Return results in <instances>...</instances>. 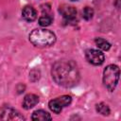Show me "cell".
<instances>
[{
	"label": "cell",
	"instance_id": "1",
	"mask_svg": "<svg viewBox=\"0 0 121 121\" xmlns=\"http://www.w3.org/2000/svg\"><path fill=\"white\" fill-rule=\"evenodd\" d=\"M52 78L55 82L63 87H73L79 81V72L73 60H59L52 67Z\"/></svg>",
	"mask_w": 121,
	"mask_h": 121
},
{
	"label": "cell",
	"instance_id": "2",
	"mask_svg": "<svg viewBox=\"0 0 121 121\" xmlns=\"http://www.w3.org/2000/svg\"><path fill=\"white\" fill-rule=\"evenodd\" d=\"M29 41L35 46L46 47L55 43L56 35L47 29H34L29 34Z\"/></svg>",
	"mask_w": 121,
	"mask_h": 121
},
{
	"label": "cell",
	"instance_id": "3",
	"mask_svg": "<svg viewBox=\"0 0 121 121\" xmlns=\"http://www.w3.org/2000/svg\"><path fill=\"white\" fill-rule=\"evenodd\" d=\"M119 75H120L119 68L115 64H110L104 69L103 83L110 92H112L115 89L119 80Z\"/></svg>",
	"mask_w": 121,
	"mask_h": 121
},
{
	"label": "cell",
	"instance_id": "4",
	"mask_svg": "<svg viewBox=\"0 0 121 121\" xmlns=\"http://www.w3.org/2000/svg\"><path fill=\"white\" fill-rule=\"evenodd\" d=\"M71 102H72V97L70 95H61V96H59V97H56L50 100L48 103V106H49V109L53 112L60 113L62 108L67 107L68 105H70Z\"/></svg>",
	"mask_w": 121,
	"mask_h": 121
},
{
	"label": "cell",
	"instance_id": "5",
	"mask_svg": "<svg viewBox=\"0 0 121 121\" xmlns=\"http://www.w3.org/2000/svg\"><path fill=\"white\" fill-rule=\"evenodd\" d=\"M86 60L93 65H100L104 62V54L96 49H87L85 52Z\"/></svg>",
	"mask_w": 121,
	"mask_h": 121
},
{
	"label": "cell",
	"instance_id": "6",
	"mask_svg": "<svg viewBox=\"0 0 121 121\" xmlns=\"http://www.w3.org/2000/svg\"><path fill=\"white\" fill-rule=\"evenodd\" d=\"M59 11H60V15H62L65 22L71 23L76 20V17H77L76 8H74L72 6H68V5H62V6H60Z\"/></svg>",
	"mask_w": 121,
	"mask_h": 121
},
{
	"label": "cell",
	"instance_id": "7",
	"mask_svg": "<svg viewBox=\"0 0 121 121\" xmlns=\"http://www.w3.org/2000/svg\"><path fill=\"white\" fill-rule=\"evenodd\" d=\"M0 118L3 120H25V117L23 115H21L17 111L11 108L3 109Z\"/></svg>",
	"mask_w": 121,
	"mask_h": 121
},
{
	"label": "cell",
	"instance_id": "8",
	"mask_svg": "<svg viewBox=\"0 0 121 121\" xmlns=\"http://www.w3.org/2000/svg\"><path fill=\"white\" fill-rule=\"evenodd\" d=\"M39 102V96L34 94H28L24 97L23 100V108L26 110H29L33 108Z\"/></svg>",
	"mask_w": 121,
	"mask_h": 121
},
{
	"label": "cell",
	"instance_id": "9",
	"mask_svg": "<svg viewBox=\"0 0 121 121\" xmlns=\"http://www.w3.org/2000/svg\"><path fill=\"white\" fill-rule=\"evenodd\" d=\"M23 18L27 22H33L37 18V11L31 6H26L22 10Z\"/></svg>",
	"mask_w": 121,
	"mask_h": 121
},
{
	"label": "cell",
	"instance_id": "10",
	"mask_svg": "<svg viewBox=\"0 0 121 121\" xmlns=\"http://www.w3.org/2000/svg\"><path fill=\"white\" fill-rule=\"evenodd\" d=\"M31 119L32 120H51L52 117L47 112L43 110H38L32 113Z\"/></svg>",
	"mask_w": 121,
	"mask_h": 121
},
{
	"label": "cell",
	"instance_id": "11",
	"mask_svg": "<svg viewBox=\"0 0 121 121\" xmlns=\"http://www.w3.org/2000/svg\"><path fill=\"white\" fill-rule=\"evenodd\" d=\"M95 43L96 44V46L101 49V50H104V51H108L110 48H111V43L106 41L105 39H102V38H96L95 40Z\"/></svg>",
	"mask_w": 121,
	"mask_h": 121
},
{
	"label": "cell",
	"instance_id": "12",
	"mask_svg": "<svg viewBox=\"0 0 121 121\" xmlns=\"http://www.w3.org/2000/svg\"><path fill=\"white\" fill-rule=\"evenodd\" d=\"M95 108H96V112H97L98 113L102 114V115H109L110 112H111L109 106H108L107 104L103 103V102L96 104V107H95Z\"/></svg>",
	"mask_w": 121,
	"mask_h": 121
},
{
	"label": "cell",
	"instance_id": "13",
	"mask_svg": "<svg viewBox=\"0 0 121 121\" xmlns=\"http://www.w3.org/2000/svg\"><path fill=\"white\" fill-rule=\"evenodd\" d=\"M52 20L53 18L49 15V14H43V16H41L39 18V25L42 26H50L51 23H52Z\"/></svg>",
	"mask_w": 121,
	"mask_h": 121
},
{
	"label": "cell",
	"instance_id": "14",
	"mask_svg": "<svg viewBox=\"0 0 121 121\" xmlns=\"http://www.w3.org/2000/svg\"><path fill=\"white\" fill-rule=\"evenodd\" d=\"M94 16V9L90 7H85L82 10V17L83 19H85L86 21H89L93 18Z\"/></svg>",
	"mask_w": 121,
	"mask_h": 121
},
{
	"label": "cell",
	"instance_id": "15",
	"mask_svg": "<svg viewBox=\"0 0 121 121\" xmlns=\"http://www.w3.org/2000/svg\"><path fill=\"white\" fill-rule=\"evenodd\" d=\"M40 76H41V73L38 69H32L29 73V79L31 81H37L39 78H40Z\"/></svg>",
	"mask_w": 121,
	"mask_h": 121
},
{
	"label": "cell",
	"instance_id": "16",
	"mask_svg": "<svg viewBox=\"0 0 121 121\" xmlns=\"http://www.w3.org/2000/svg\"><path fill=\"white\" fill-rule=\"evenodd\" d=\"M72 1H77V0H72Z\"/></svg>",
	"mask_w": 121,
	"mask_h": 121
}]
</instances>
